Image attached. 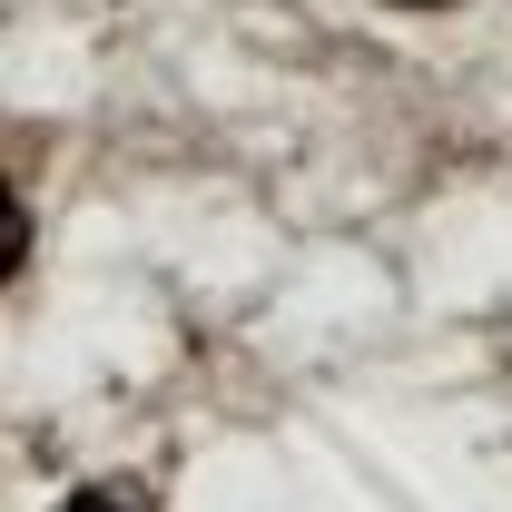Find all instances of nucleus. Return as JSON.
Returning a JSON list of instances; mask_svg holds the SVG:
<instances>
[{
	"label": "nucleus",
	"instance_id": "1",
	"mask_svg": "<svg viewBox=\"0 0 512 512\" xmlns=\"http://www.w3.org/2000/svg\"><path fill=\"white\" fill-rule=\"evenodd\" d=\"M20 237H30V227H20V197L0 188V276H10V266H20Z\"/></svg>",
	"mask_w": 512,
	"mask_h": 512
},
{
	"label": "nucleus",
	"instance_id": "2",
	"mask_svg": "<svg viewBox=\"0 0 512 512\" xmlns=\"http://www.w3.org/2000/svg\"><path fill=\"white\" fill-rule=\"evenodd\" d=\"M60 512H128L119 493H79V503H60Z\"/></svg>",
	"mask_w": 512,
	"mask_h": 512
},
{
	"label": "nucleus",
	"instance_id": "3",
	"mask_svg": "<svg viewBox=\"0 0 512 512\" xmlns=\"http://www.w3.org/2000/svg\"><path fill=\"white\" fill-rule=\"evenodd\" d=\"M394 10H453V0H394Z\"/></svg>",
	"mask_w": 512,
	"mask_h": 512
}]
</instances>
